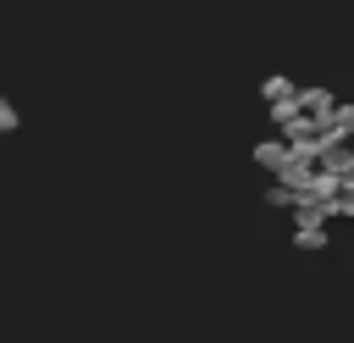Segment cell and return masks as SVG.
Instances as JSON below:
<instances>
[{"mask_svg": "<svg viewBox=\"0 0 354 343\" xmlns=\"http://www.w3.org/2000/svg\"><path fill=\"white\" fill-rule=\"evenodd\" d=\"M254 160H260V166H282V160H288V144H282V138H266V144L254 149Z\"/></svg>", "mask_w": 354, "mask_h": 343, "instance_id": "obj_1", "label": "cell"}, {"mask_svg": "<svg viewBox=\"0 0 354 343\" xmlns=\"http://www.w3.org/2000/svg\"><path fill=\"white\" fill-rule=\"evenodd\" d=\"M260 94H266V100H271V105H277V100H293V94H299V89H293V83H288V77H266V89H260Z\"/></svg>", "mask_w": 354, "mask_h": 343, "instance_id": "obj_2", "label": "cell"}, {"mask_svg": "<svg viewBox=\"0 0 354 343\" xmlns=\"http://www.w3.org/2000/svg\"><path fill=\"white\" fill-rule=\"evenodd\" d=\"M293 243H299V249H321V243H326V227H299Z\"/></svg>", "mask_w": 354, "mask_h": 343, "instance_id": "obj_3", "label": "cell"}]
</instances>
